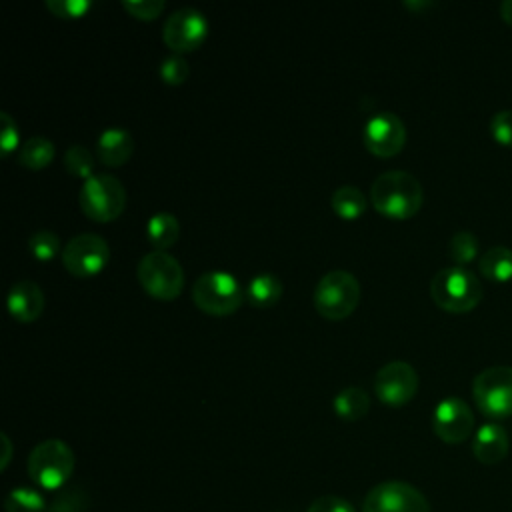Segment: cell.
<instances>
[{
	"mask_svg": "<svg viewBox=\"0 0 512 512\" xmlns=\"http://www.w3.org/2000/svg\"><path fill=\"white\" fill-rule=\"evenodd\" d=\"M208 36V20L204 12L194 6L174 10L162 28V38L174 54L196 50Z\"/></svg>",
	"mask_w": 512,
	"mask_h": 512,
	"instance_id": "cell-11",
	"label": "cell"
},
{
	"mask_svg": "<svg viewBox=\"0 0 512 512\" xmlns=\"http://www.w3.org/2000/svg\"><path fill=\"white\" fill-rule=\"evenodd\" d=\"M78 202L88 218L96 222H108L122 214L126 206V190L122 182L112 174H92L82 182Z\"/></svg>",
	"mask_w": 512,
	"mask_h": 512,
	"instance_id": "cell-7",
	"label": "cell"
},
{
	"mask_svg": "<svg viewBox=\"0 0 512 512\" xmlns=\"http://www.w3.org/2000/svg\"><path fill=\"white\" fill-rule=\"evenodd\" d=\"M62 264L74 276L100 274L110 262V246L96 232H80L72 236L62 248Z\"/></svg>",
	"mask_w": 512,
	"mask_h": 512,
	"instance_id": "cell-9",
	"label": "cell"
},
{
	"mask_svg": "<svg viewBox=\"0 0 512 512\" xmlns=\"http://www.w3.org/2000/svg\"><path fill=\"white\" fill-rule=\"evenodd\" d=\"M448 256L454 266H466L478 256V238L468 230L456 232L448 242Z\"/></svg>",
	"mask_w": 512,
	"mask_h": 512,
	"instance_id": "cell-25",
	"label": "cell"
},
{
	"mask_svg": "<svg viewBox=\"0 0 512 512\" xmlns=\"http://www.w3.org/2000/svg\"><path fill=\"white\" fill-rule=\"evenodd\" d=\"M180 234L178 218L170 212H156L146 222V238L154 246V250L170 248Z\"/></svg>",
	"mask_w": 512,
	"mask_h": 512,
	"instance_id": "cell-19",
	"label": "cell"
},
{
	"mask_svg": "<svg viewBox=\"0 0 512 512\" xmlns=\"http://www.w3.org/2000/svg\"><path fill=\"white\" fill-rule=\"evenodd\" d=\"M246 288L240 280L226 270H208L192 284L194 304L212 316H226L240 308Z\"/></svg>",
	"mask_w": 512,
	"mask_h": 512,
	"instance_id": "cell-3",
	"label": "cell"
},
{
	"mask_svg": "<svg viewBox=\"0 0 512 512\" xmlns=\"http://www.w3.org/2000/svg\"><path fill=\"white\" fill-rule=\"evenodd\" d=\"M488 130L492 138L506 148H512V110H498L492 114Z\"/></svg>",
	"mask_w": 512,
	"mask_h": 512,
	"instance_id": "cell-30",
	"label": "cell"
},
{
	"mask_svg": "<svg viewBox=\"0 0 512 512\" xmlns=\"http://www.w3.org/2000/svg\"><path fill=\"white\" fill-rule=\"evenodd\" d=\"M406 6H410V8H422V6H430V2H406Z\"/></svg>",
	"mask_w": 512,
	"mask_h": 512,
	"instance_id": "cell-37",
	"label": "cell"
},
{
	"mask_svg": "<svg viewBox=\"0 0 512 512\" xmlns=\"http://www.w3.org/2000/svg\"><path fill=\"white\" fill-rule=\"evenodd\" d=\"M28 250L38 260H52L62 250V244H60V238H58L56 232H52V230H36L28 238Z\"/></svg>",
	"mask_w": 512,
	"mask_h": 512,
	"instance_id": "cell-28",
	"label": "cell"
},
{
	"mask_svg": "<svg viewBox=\"0 0 512 512\" xmlns=\"http://www.w3.org/2000/svg\"><path fill=\"white\" fill-rule=\"evenodd\" d=\"M74 462V452L64 440L48 438L32 448L26 468L34 484L46 490H56L72 476Z\"/></svg>",
	"mask_w": 512,
	"mask_h": 512,
	"instance_id": "cell-4",
	"label": "cell"
},
{
	"mask_svg": "<svg viewBox=\"0 0 512 512\" xmlns=\"http://www.w3.org/2000/svg\"><path fill=\"white\" fill-rule=\"evenodd\" d=\"M362 512H430L426 496L402 480H386L368 490Z\"/></svg>",
	"mask_w": 512,
	"mask_h": 512,
	"instance_id": "cell-10",
	"label": "cell"
},
{
	"mask_svg": "<svg viewBox=\"0 0 512 512\" xmlns=\"http://www.w3.org/2000/svg\"><path fill=\"white\" fill-rule=\"evenodd\" d=\"M0 122H2V130H0V150L4 156H8L12 150H16V146L20 148V140H18V126L16 120L8 114V112H0Z\"/></svg>",
	"mask_w": 512,
	"mask_h": 512,
	"instance_id": "cell-33",
	"label": "cell"
},
{
	"mask_svg": "<svg viewBox=\"0 0 512 512\" xmlns=\"http://www.w3.org/2000/svg\"><path fill=\"white\" fill-rule=\"evenodd\" d=\"M510 440L508 432L498 422L482 424L472 440V454L478 462L486 466H494L508 456Z\"/></svg>",
	"mask_w": 512,
	"mask_h": 512,
	"instance_id": "cell-15",
	"label": "cell"
},
{
	"mask_svg": "<svg viewBox=\"0 0 512 512\" xmlns=\"http://www.w3.org/2000/svg\"><path fill=\"white\" fill-rule=\"evenodd\" d=\"M4 510L6 512H44L48 508H46L44 496L38 490L30 486H18L8 492L4 500Z\"/></svg>",
	"mask_w": 512,
	"mask_h": 512,
	"instance_id": "cell-24",
	"label": "cell"
},
{
	"mask_svg": "<svg viewBox=\"0 0 512 512\" xmlns=\"http://www.w3.org/2000/svg\"><path fill=\"white\" fill-rule=\"evenodd\" d=\"M478 270L492 282L512 280V248L492 246L478 258Z\"/></svg>",
	"mask_w": 512,
	"mask_h": 512,
	"instance_id": "cell-18",
	"label": "cell"
},
{
	"mask_svg": "<svg viewBox=\"0 0 512 512\" xmlns=\"http://www.w3.org/2000/svg\"><path fill=\"white\" fill-rule=\"evenodd\" d=\"M332 408L342 420H360L370 410V396L360 386H346L334 396Z\"/></svg>",
	"mask_w": 512,
	"mask_h": 512,
	"instance_id": "cell-21",
	"label": "cell"
},
{
	"mask_svg": "<svg viewBox=\"0 0 512 512\" xmlns=\"http://www.w3.org/2000/svg\"><path fill=\"white\" fill-rule=\"evenodd\" d=\"M90 496L80 486L64 488L48 506V512H86Z\"/></svg>",
	"mask_w": 512,
	"mask_h": 512,
	"instance_id": "cell-27",
	"label": "cell"
},
{
	"mask_svg": "<svg viewBox=\"0 0 512 512\" xmlns=\"http://www.w3.org/2000/svg\"><path fill=\"white\" fill-rule=\"evenodd\" d=\"M8 310L18 322H34L44 310V292L32 280H18L8 290Z\"/></svg>",
	"mask_w": 512,
	"mask_h": 512,
	"instance_id": "cell-16",
	"label": "cell"
},
{
	"mask_svg": "<svg viewBox=\"0 0 512 512\" xmlns=\"http://www.w3.org/2000/svg\"><path fill=\"white\" fill-rule=\"evenodd\" d=\"M306 512H354V506L340 496H320L308 506Z\"/></svg>",
	"mask_w": 512,
	"mask_h": 512,
	"instance_id": "cell-34",
	"label": "cell"
},
{
	"mask_svg": "<svg viewBox=\"0 0 512 512\" xmlns=\"http://www.w3.org/2000/svg\"><path fill=\"white\" fill-rule=\"evenodd\" d=\"M360 302L358 278L342 268L328 270L314 288V308L326 320H344Z\"/></svg>",
	"mask_w": 512,
	"mask_h": 512,
	"instance_id": "cell-5",
	"label": "cell"
},
{
	"mask_svg": "<svg viewBox=\"0 0 512 512\" xmlns=\"http://www.w3.org/2000/svg\"><path fill=\"white\" fill-rule=\"evenodd\" d=\"M64 166L76 178H90L94 174V156L82 144H72L64 152Z\"/></svg>",
	"mask_w": 512,
	"mask_h": 512,
	"instance_id": "cell-26",
	"label": "cell"
},
{
	"mask_svg": "<svg viewBox=\"0 0 512 512\" xmlns=\"http://www.w3.org/2000/svg\"><path fill=\"white\" fill-rule=\"evenodd\" d=\"M44 6L60 18H82L92 8L90 0H46Z\"/></svg>",
	"mask_w": 512,
	"mask_h": 512,
	"instance_id": "cell-31",
	"label": "cell"
},
{
	"mask_svg": "<svg viewBox=\"0 0 512 512\" xmlns=\"http://www.w3.org/2000/svg\"><path fill=\"white\" fill-rule=\"evenodd\" d=\"M424 200V190L420 180L406 170H386L378 174L370 188L372 206L396 220L414 216Z\"/></svg>",
	"mask_w": 512,
	"mask_h": 512,
	"instance_id": "cell-1",
	"label": "cell"
},
{
	"mask_svg": "<svg viewBox=\"0 0 512 512\" xmlns=\"http://www.w3.org/2000/svg\"><path fill=\"white\" fill-rule=\"evenodd\" d=\"M282 296V282L272 272H260L250 278L246 286V298L258 308L274 306Z\"/></svg>",
	"mask_w": 512,
	"mask_h": 512,
	"instance_id": "cell-20",
	"label": "cell"
},
{
	"mask_svg": "<svg viewBox=\"0 0 512 512\" xmlns=\"http://www.w3.org/2000/svg\"><path fill=\"white\" fill-rule=\"evenodd\" d=\"M374 392L388 406H404L418 392V372L404 360L386 362L374 376Z\"/></svg>",
	"mask_w": 512,
	"mask_h": 512,
	"instance_id": "cell-12",
	"label": "cell"
},
{
	"mask_svg": "<svg viewBox=\"0 0 512 512\" xmlns=\"http://www.w3.org/2000/svg\"><path fill=\"white\" fill-rule=\"evenodd\" d=\"M366 204H368L366 194L358 186H352V184H344V186L336 188L330 196L332 210L344 220H354V218L362 216L366 210Z\"/></svg>",
	"mask_w": 512,
	"mask_h": 512,
	"instance_id": "cell-23",
	"label": "cell"
},
{
	"mask_svg": "<svg viewBox=\"0 0 512 512\" xmlns=\"http://www.w3.org/2000/svg\"><path fill=\"white\" fill-rule=\"evenodd\" d=\"M430 296L434 304L452 314L474 310L482 296V282L464 266H448L438 270L430 280Z\"/></svg>",
	"mask_w": 512,
	"mask_h": 512,
	"instance_id": "cell-2",
	"label": "cell"
},
{
	"mask_svg": "<svg viewBox=\"0 0 512 512\" xmlns=\"http://www.w3.org/2000/svg\"><path fill=\"white\" fill-rule=\"evenodd\" d=\"M432 430L446 444L464 442L474 430L472 408L458 396L442 398L432 412Z\"/></svg>",
	"mask_w": 512,
	"mask_h": 512,
	"instance_id": "cell-14",
	"label": "cell"
},
{
	"mask_svg": "<svg viewBox=\"0 0 512 512\" xmlns=\"http://www.w3.org/2000/svg\"><path fill=\"white\" fill-rule=\"evenodd\" d=\"M134 152V138L122 126H108L96 138V156L106 166H120L128 162Z\"/></svg>",
	"mask_w": 512,
	"mask_h": 512,
	"instance_id": "cell-17",
	"label": "cell"
},
{
	"mask_svg": "<svg viewBox=\"0 0 512 512\" xmlns=\"http://www.w3.org/2000/svg\"><path fill=\"white\" fill-rule=\"evenodd\" d=\"M140 286L158 300H174L184 288L182 264L166 250H152L138 260Z\"/></svg>",
	"mask_w": 512,
	"mask_h": 512,
	"instance_id": "cell-6",
	"label": "cell"
},
{
	"mask_svg": "<svg viewBox=\"0 0 512 512\" xmlns=\"http://www.w3.org/2000/svg\"><path fill=\"white\" fill-rule=\"evenodd\" d=\"M54 154H56V150H54V144L50 138L32 136L20 144V148L16 152V160H18V164H22L30 170H40L54 160Z\"/></svg>",
	"mask_w": 512,
	"mask_h": 512,
	"instance_id": "cell-22",
	"label": "cell"
},
{
	"mask_svg": "<svg viewBox=\"0 0 512 512\" xmlns=\"http://www.w3.org/2000/svg\"><path fill=\"white\" fill-rule=\"evenodd\" d=\"M364 146L380 158L398 154L406 144V126L390 110L374 112L364 124Z\"/></svg>",
	"mask_w": 512,
	"mask_h": 512,
	"instance_id": "cell-13",
	"label": "cell"
},
{
	"mask_svg": "<svg viewBox=\"0 0 512 512\" xmlns=\"http://www.w3.org/2000/svg\"><path fill=\"white\" fill-rule=\"evenodd\" d=\"M0 438H2V444H4V456H2L0 468L4 470V468L8 466V462H10V454H12V444H10V438H8L6 434H0Z\"/></svg>",
	"mask_w": 512,
	"mask_h": 512,
	"instance_id": "cell-36",
	"label": "cell"
},
{
	"mask_svg": "<svg viewBox=\"0 0 512 512\" xmlns=\"http://www.w3.org/2000/svg\"><path fill=\"white\" fill-rule=\"evenodd\" d=\"M158 74L166 84L176 86V84H182L190 76V66L184 56L170 54V56L162 58V62L158 64Z\"/></svg>",
	"mask_w": 512,
	"mask_h": 512,
	"instance_id": "cell-29",
	"label": "cell"
},
{
	"mask_svg": "<svg viewBox=\"0 0 512 512\" xmlns=\"http://www.w3.org/2000/svg\"><path fill=\"white\" fill-rule=\"evenodd\" d=\"M498 10H500V18H502L506 24H510V26H512V0H504V2H500Z\"/></svg>",
	"mask_w": 512,
	"mask_h": 512,
	"instance_id": "cell-35",
	"label": "cell"
},
{
	"mask_svg": "<svg viewBox=\"0 0 512 512\" xmlns=\"http://www.w3.org/2000/svg\"><path fill=\"white\" fill-rule=\"evenodd\" d=\"M122 6L138 20H154L164 10L162 0H122Z\"/></svg>",
	"mask_w": 512,
	"mask_h": 512,
	"instance_id": "cell-32",
	"label": "cell"
},
{
	"mask_svg": "<svg viewBox=\"0 0 512 512\" xmlns=\"http://www.w3.org/2000/svg\"><path fill=\"white\" fill-rule=\"evenodd\" d=\"M476 408L494 420L512 416V366H488L472 380Z\"/></svg>",
	"mask_w": 512,
	"mask_h": 512,
	"instance_id": "cell-8",
	"label": "cell"
}]
</instances>
